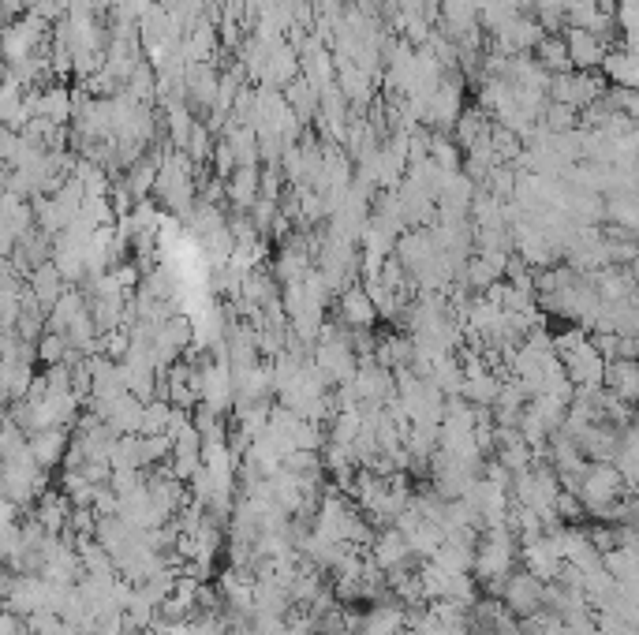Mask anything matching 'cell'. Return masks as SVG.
<instances>
[{
  "instance_id": "obj_9",
  "label": "cell",
  "mask_w": 639,
  "mask_h": 635,
  "mask_svg": "<svg viewBox=\"0 0 639 635\" xmlns=\"http://www.w3.org/2000/svg\"><path fill=\"white\" fill-rule=\"evenodd\" d=\"M71 497L64 494V490H45L42 497H38V505H34V520L42 523L49 535H68V520H71Z\"/></svg>"
},
{
  "instance_id": "obj_2",
  "label": "cell",
  "mask_w": 639,
  "mask_h": 635,
  "mask_svg": "<svg viewBox=\"0 0 639 635\" xmlns=\"http://www.w3.org/2000/svg\"><path fill=\"white\" fill-rule=\"evenodd\" d=\"M628 490L632 486H628V479L621 475V467L613 464V460H591V467L583 471L580 486H576L587 516H598L602 523H613V508H617V501Z\"/></svg>"
},
{
  "instance_id": "obj_5",
  "label": "cell",
  "mask_w": 639,
  "mask_h": 635,
  "mask_svg": "<svg viewBox=\"0 0 639 635\" xmlns=\"http://www.w3.org/2000/svg\"><path fill=\"white\" fill-rule=\"evenodd\" d=\"M370 561L389 576V572H397V568L415 565V553L400 527H382V531L374 535V542H370Z\"/></svg>"
},
{
  "instance_id": "obj_10",
  "label": "cell",
  "mask_w": 639,
  "mask_h": 635,
  "mask_svg": "<svg viewBox=\"0 0 639 635\" xmlns=\"http://www.w3.org/2000/svg\"><path fill=\"white\" fill-rule=\"evenodd\" d=\"M228 198L240 206V210H255V202L262 198V172L255 165H240V169L228 176Z\"/></svg>"
},
{
  "instance_id": "obj_8",
  "label": "cell",
  "mask_w": 639,
  "mask_h": 635,
  "mask_svg": "<svg viewBox=\"0 0 639 635\" xmlns=\"http://www.w3.org/2000/svg\"><path fill=\"white\" fill-rule=\"evenodd\" d=\"M71 438H75V430L71 426H49V430H38V434H30V449H34V460L45 467V471H53V467H64V456L71 449Z\"/></svg>"
},
{
  "instance_id": "obj_4",
  "label": "cell",
  "mask_w": 639,
  "mask_h": 635,
  "mask_svg": "<svg viewBox=\"0 0 639 635\" xmlns=\"http://www.w3.org/2000/svg\"><path fill=\"white\" fill-rule=\"evenodd\" d=\"M378 307H374V299H370L367 284L359 281L352 288H344L341 296H337V322L348 329V333H359V329H374L378 325Z\"/></svg>"
},
{
  "instance_id": "obj_1",
  "label": "cell",
  "mask_w": 639,
  "mask_h": 635,
  "mask_svg": "<svg viewBox=\"0 0 639 635\" xmlns=\"http://www.w3.org/2000/svg\"><path fill=\"white\" fill-rule=\"evenodd\" d=\"M516 561H520V538L509 523L486 527L479 546H475V579L486 587V594L501 598V587L516 572Z\"/></svg>"
},
{
  "instance_id": "obj_7",
  "label": "cell",
  "mask_w": 639,
  "mask_h": 635,
  "mask_svg": "<svg viewBox=\"0 0 639 635\" xmlns=\"http://www.w3.org/2000/svg\"><path fill=\"white\" fill-rule=\"evenodd\" d=\"M565 42H568V57H572V71H595L610 57V53H606V38L595 34V30L568 27Z\"/></svg>"
},
{
  "instance_id": "obj_11",
  "label": "cell",
  "mask_w": 639,
  "mask_h": 635,
  "mask_svg": "<svg viewBox=\"0 0 639 635\" xmlns=\"http://www.w3.org/2000/svg\"><path fill=\"white\" fill-rule=\"evenodd\" d=\"M606 389L617 393L621 400L636 404L639 400V359H613L606 370Z\"/></svg>"
},
{
  "instance_id": "obj_6",
  "label": "cell",
  "mask_w": 639,
  "mask_h": 635,
  "mask_svg": "<svg viewBox=\"0 0 639 635\" xmlns=\"http://www.w3.org/2000/svg\"><path fill=\"white\" fill-rule=\"evenodd\" d=\"M520 565H524L535 579H542V583H557L561 572H565V557L557 553L550 535H542V538H535V542L520 546Z\"/></svg>"
},
{
  "instance_id": "obj_3",
  "label": "cell",
  "mask_w": 639,
  "mask_h": 635,
  "mask_svg": "<svg viewBox=\"0 0 639 635\" xmlns=\"http://www.w3.org/2000/svg\"><path fill=\"white\" fill-rule=\"evenodd\" d=\"M501 602L509 606V613L516 617H535L546 609V583L535 579L527 568H516L509 579H505V587H501Z\"/></svg>"
},
{
  "instance_id": "obj_13",
  "label": "cell",
  "mask_w": 639,
  "mask_h": 635,
  "mask_svg": "<svg viewBox=\"0 0 639 635\" xmlns=\"http://www.w3.org/2000/svg\"><path fill=\"white\" fill-rule=\"evenodd\" d=\"M554 512H557V520H561V523H580L583 516H587V508H583V501H580V494H576V490H561Z\"/></svg>"
},
{
  "instance_id": "obj_12",
  "label": "cell",
  "mask_w": 639,
  "mask_h": 635,
  "mask_svg": "<svg viewBox=\"0 0 639 635\" xmlns=\"http://www.w3.org/2000/svg\"><path fill=\"white\" fill-rule=\"evenodd\" d=\"M535 60H539L550 75H565V71H572V57H568L565 34H546V38L539 42V49H535Z\"/></svg>"
},
{
  "instance_id": "obj_14",
  "label": "cell",
  "mask_w": 639,
  "mask_h": 635,
  "mask_svg": "<svg viewBox=\"0 0 639 635\" xmlns=\"http://www.w3.org/2000/svg\"><path fill=\"white\" fill-rule=\"evenodd\" d=\"M636 490H639V486H636Z\"/></svg>"
}]
</instances>
